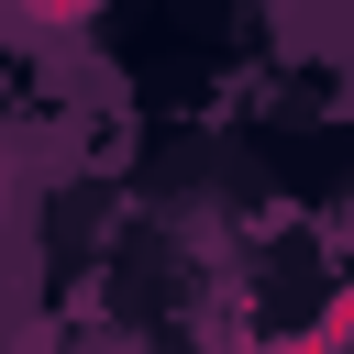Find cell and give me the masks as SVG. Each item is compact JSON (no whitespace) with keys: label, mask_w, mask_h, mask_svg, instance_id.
<instances>
[{"label":"cell","mask_w":354,"mask_h":354,"mask_svg":"<svg viewBox=\"0 0 354 354\" xmlns=\"http://www.w3.org/2000/svg\"><path fill=\"white\" fill-rule=\"evenodd\" d=\"M33 11H44V22H77V11H88V0H33Z\"/></svg>","instance_id":"obj_1"}]
</instances>
